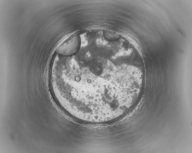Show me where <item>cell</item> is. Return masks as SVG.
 I'll list each match as a JSON object with an SVG mask.
<instances>
[{
    "mask_svg": "<svg viewBox=\"0 0 192 153\" xmlns=\"http://www.w3.org/2000/svg\"><path fill=\"white\" fill-rule=\"evenodd\" d=\"M83 69L63 73V91L69 104L90 122H105L122 115L137 97L141 82L137 66L101 55L85 59Z\"/></svg>",
    "mask_w": 192,
    "mask_h": 153,
    "instance_id": "obj_1",
    "label": "cell"
},
{
    "mask_svg": "<svg viewBox=\"0 0 192 153\" xmlns=\"http://www.w3.org/2000/svg\"><path fill=\"white\" fill-rule=\"evenodd\" d=\"M81 46V39L77 33L69 36L58 46L56 50L58 54L70 56L78 52Z\"/></svg>",
    "mask_w": 192,
    "mask_h": 153,
    "instance_id": "obj_2",
    "label": "cell"
}]
</instances>
